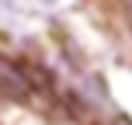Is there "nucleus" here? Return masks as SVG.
I'll return each instance as SVG.
<instances>
[{
	"instance_id": "nucleus-2",
	"label": "nucleus",
	"mask_w": 132,
	"mask_h": 125,
	"mask_svg": "<svg viewBox=\"0 0 132 125\" xmlns=\"http://www.w3.org/2000/svg\"><path fill=\"white\" fill-rule=\"evenodd\" d=\"M129 18H132V4H129Z\"/></svg>"
},
{
	"instance_id": "nucleus-1",
	"label": "nucleus",
	"mask_w": 132,
	"mask_h": 125,
	"mask_svg": "<svg viewBox=\"0 0 132 125\" xmlns=\"http://www.w3.org/2000/svg\"><path fill=\"white\" fill-rule=\"evenodd\" d=\"M28 94H31V77H28V70L18 66V63L0 59V97L21 101V97H28Z\"/></svg>"
}]
</instances>
